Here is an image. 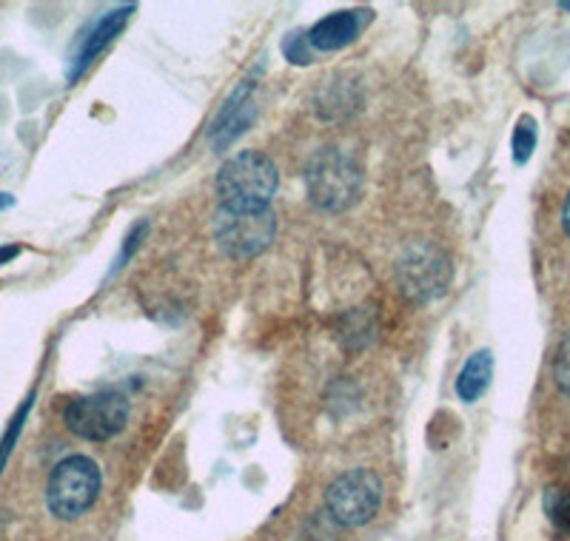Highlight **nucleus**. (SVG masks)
I'll use <instances>...</instances> for the list:
<instances>
[{"mask_svg":"<svg viewBox=\"0 0 570 541\" xmlns=\"http://www.w3.org/2000/svg\"><path fill=\"white\" fill-rule=\"evenodd\" d=\"M277 217L268 206H220L214 217V243L226 257L252 259L274 243Z\"/></svg>","mask_w":570,"mask_h":541,"instance_id":"f257e3e1","label":"nucleus"},{"mask_svg":"<svg viewBox=\"0 0 570 541\" xmlns=\"http://www.w3.org/2000/svg\"><path fill=\"white\" fill-rule=\"evenodd\" d=\"M277 168L259 151H240L217 171V197L220 206H268L277 191Z\"/></svg>","mask_w":570,"mask_h":541,"instance_id":"f03ea898","label":"nucleus"},{"mask_svg":"<svg viewBox=\"0 0 570 541\" xmlns=\"http://www.w3.org/2000/svg\"><path fill=\"white\" fill-rule=\"evenodd\" d=\"M100 493V468L95 459L75 453L63 462L55 464L49 484H46V504L52 515L63 522H75L91 504L98 502Z\"/></svg>","mask_w":570,"mask_h":541,"instance_id":"7ed1b4c3","label":"nucleus"},{"mask_svg":"<svg viewBox=\"0 0 570 541\" xmlns=\"http://www.w3.org/2000/svg\"><path fill=\"white\" fill-rule=\"evenodd\" d=\"M305 186L317 208L331 214L345 212L360 194V168L345 151L320 149L305 168Z\"/></svg>","mask_w":570,"mask_h":541,"instance_id":"20e7f679","label":"nucleus"},{"mask_svg":"<svg viewBox=\"0 0 570 541\" xmlns=\"http://www.w3.org/2000/svg\"><path fill=\"white\" fill-rule=\"evenodd\" d=\"M383 504V482L374 471L354 468L340 473L325 490V508L331 519L343 528H363Z\"/></svg>","mask_w":570,"mask_h":541,"instance_id":"39448f33","label":"nucleus"},{"mask_svg":"<svg viewBox=\"0 0 570 541\" xmlns=\"http://www.w3.org/2000/svg\"><path fill=\"white\" fill-rule=\"evenodd\" d=\"M396 283L411 303H434L451 285V259L431 243L409 245L396 259Z\"/></svg>","mask_w":570,"mask_h":541,"instance_id":"423d86ee","label":"nucleus"},{"mask_svg":"<svg viewBox=\"0 0 570 541\" xmlns=\"http://www.w3.org/2000/svg\"><path fill=\"white\" fill-rule=\"evenodd\" d=\"M63 422L75 436L86 439V442H106L124 431L129 422V402L117 391L78 396L66 405Z\"/></svg>","mask_w":570,"mask_h":541,"instance_id":"0eeeda50","label":"nucleus"},{"mask_svg":"<svg viewBox=\"0 0 570 541\" xmlns=\"http://www.w3.org/2000/svg\"><path fill=\"white\" fill-rule=\"evenodd\" d=\"M131 12H135V7L111 9V12L100 14V18L95 20V23H91L83 35H80V43H78V49H75V55H71V66H69L71 83H75V80H78L86 69H89L91 60L98 58V55L104 52L106 46H109L117 35L124 32L126 23H129V18H131Z\"/></svg>","mask_w":570,"mask_h":541,"instance_id":"6e6552de","label":"nucleus"},{"mask_svg":"<svg viewBox=\"0 0 570 541\" xmlns=\"http://www.w3.org/2000/svg\"><path fill=\"white\" fill-rule=\"evenodd\" d=\"M368 9H345V12L325 14L323 20H317L305 32V38H308V46H314L317 52H340V49H345V46L360 38V32L368 27Z\"/></svg>","mask_w":570,"mask_h":541,"instance_id":"1a4fd4ad","label":"nucleus"},{"mask_svg":"<svg viewBox=\"0 0 570 541\" xmlns=\"http://www.w3.org/2000/svg\"><path fill=\"white\" fill-rule=\"evenodd\" d=\"M252 91L254 83L246 80V86H240V89L234 91L226 100V106L220 109V115L214 117L212 129H208V140H212L214 151L228 149V146L248 129V122L257 115V106L252 104Z\"/></svg>","mask_w":570,"mask_h":541,"instance_id":"9d476101","label":"nucleus"},{"mask_svg":"<svg viewBox=\"0 0 570 541\" xmlns=\"http://www.w3.org/2000/svg\"><path fill=\"white\" fill-rule=\"evenodd\" d=\"M493 376V354L488 348L476 351V354L468 356V362L462 365L460 376H456V396L462 402H476L482 393L488 391Z\"/></svg>","mask_w":570,"mask_h":541,"instance_id":"9b49d317","label":"nucleus"},{"mask_svg":"<svg viewBox=\"0 0 570 541\" xmlns=\"http://www.w3.org/2000/svg\"><path fill=\"white\" fill-rule=\"evenodd\" d=\"M544 513L562 533L570 535V488L544 490Z\"/></svg>","mask_w":570,"mask_h":541,"instance_id":"f8f14e48","label":"nucleus"},{"mask_svg":"<svg viewBox=\"0 0 570 541\" xmlns=\"http://www.w3.org/2000/svg\"><path fill=\"white\" fill-rule=\"evenodd\" d=\"M533 149H537V120L531 115H522L513 129V163L531 160Z\"/></svg>","mask_w":570,"mask_h":541,"instance_id":"ddd939ff","label":"nucleus"},{"mask_svg":"<svg viewBox=\"0 0 570 541\" xmlns=\"http://www.w3.org/2000/svg\"><path fill=\"white\" fill-rule=\"evenodd\" d=\"M283 55L297 66H308L314 60L312 46H308V38H305V32L288 35V38L283 40Z\"/></svg>","mask_w":570,"mask_h":541,"instance_id":"4468645a","label":"nucleus"},{"mask_svg":"<svg viewBox=\"0 0 570 541\" xmlns=\"http://www.w3.org/2000/svg\"><path fill=\"white\" fill-rule=\"evenodd\" d=\"M553 376H557V385L562 387L564 396H570V334L559 342L557 360H553Z\"/></svg>","mask_w":570,"mask_h":541,"instance_id":"2eb2a0df","label":"nucleus"},{"mask_svg":"<svg viewBox=\"0 0 570 541\" xmlns=\"http://www.w3.org/2000/svg\"><path fill=\"white\" fill-rule=\"evenodd\" d=\"M29 407H32V400L23 402V407H20V411H18V416H14V422H12V425H9V433H7V436H3V442H0V471H3V464H7L9 453H12L14 439H18L20 427H23V420H27Z\"/></svg>","mask_w":570,"mask_h":541,"instance_id":"dca6fc26","label":"nucleus"},{"mask_svg":"<svg viewBox=\"0 0 570 541\" xmlns=\"http://www.w3.org/2000/svg\"><path fill=\"white\" fill-rule=\"evenodd\" d=\"M20 254L18 245H7V248H0V265L9 263V259H14Z\"/></svg>","mask_w":570,"mask_h":541,"instance_id":"f3484780","label":"nucleus"},{"mask_svg":"<svg viewBox=\"0 0 570 541\" xmlns=\"http://www.w3.org/2000/svg\"><path fill=\"white\" fill-rule=\"evenodd\" d=\"M562 223H564V232H568V237H570V194H568V200H564V208H562Z\"/></svg>","mask_w":570,"mask_h":541,"instance_id":"a211bd4d","label":"nucleus"},{"mask_svg":"<svg viewBox=\"0 0 570 541\" xmlns=\"http://www.w3.org/2000/svg\"><path fill=\"white\" fill-rule=\"evenodd\" d=\"M14 203V197L12 194H0V212H3V208H9Z\"/></svg>","mask_w":570,"mask_h":541,"instance_id":"6ab92c4d","label":"nucleus"},{"mask_svg":"<svg viewBox=\"0 0 570 541\" xmlns=\"http://www.w3.org/2000/svg\"><path fill=\"white\" fill-rule=\"evenodd\" d=\"M559 7H562L564 12H570V0H562V3H559Z\"/></svg>","mask_w":570,"mask_h":541,"instance_id":"aec40b11","label":"nucleus"}]
</instances>
